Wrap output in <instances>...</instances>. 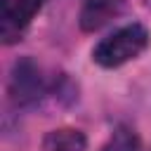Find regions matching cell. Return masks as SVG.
Listing matches in <instances>:
<instances>
[{
	"instance_id": "obj_1",
	"label": "cell",
	"mask_w": 151,
	"mask_h": 151,
	"mask_svg": "<svg viewBox=\"0 0 151 151\" xmlns=\"http://www.w3.org/2000/svg\"><path fill=\"white\" fill-rule=\"evenodd\" d=\"M146 45H149V31L142 24L132 21L127 26H120L104 40H99L97 47L92 50V59L104 68H118L130 59L139 57L146 50Z\"/></svg>"
},
{
	"instance_id": "obj_6",
	"label": "cell",
	"mask_w": 151,
	"mask_h": 151,
	"mask_svg": "<svg viewBox=\"0 0 151 151\" xmlns=\"http://www.w3.org/2000/svg\"><path fill=\"white\" fill-rule=\"evenodd\" d=\"M101 151H139V137L134 134V130L120 125L116 127V132L111 134V139Z\"/></svg>"
},
{
	"instance_id": "obj_5",
	"label": "cell",
	"mask_w": 151,
	"mask_h": 151,
	"mask_svg": "<svg viewBox=\"0 0 151 151\" xmlns=\"http://www.w3.org/2000/svg\"><path fill=\"white\" fill-rule=\"evenodd\" d=\"M87 139L76 127L50 130L42 139V151H85Z\"/></svg>"
},
{
	"instance_id": "obj_4",
	"label": "cell",
	"mask_w": 151,
	"mask_h": 151,
	"mask_svg": "<svg viewBox=\"0 0 151 151\" xmlns=\"http://www.w3.org/2000/svg\"><path fill=\"white\" fill-rule=\"evenodd\" d=\"M123 12H125V0H85L78 21L83 31L92 33L106 26L109 21H113L116 17H120Z\"/></svg>"
},
{
	"instance_id": "obj_3",
	"label": "cell",
	"mask_w": 151,
	"mask_h": 151,
	"mask_svg": "<svg viewBox=\"0 0 151 151\" xmlns=\"http://www.w3.org/2000/svg\"><path fill=\"white\" fill-rule=\"evenodd\" d=\"M45 0H0V35L5 45H12L28 28L31 19L40 12Z\"/></svg>"
},
{
	"instance_id": "obj_2",
	"label": "cell",
	"mask_w": 151,
	"mask_h": 151,
	"mask_svg": "<svg viewBox=\"0 0 151 151\" xmlns=\"http://www.w3.org/2000/svg\"><path fill=\"white\" fill-rule=\"evenodd\" d=\"M45 92H47V80L38 61L31 57L17 59L9 73V99L14 101V106L19 109L35 106Z\"/></svg>"
}]
</instances>
